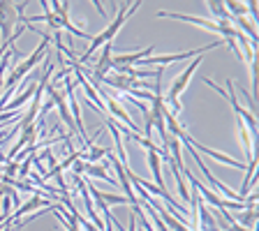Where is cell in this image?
<instances>
[{"label":"cell","instance_id":"30bf717a","mask_svg":"<svg viewBox=\"0 0 259 231\" xmlns=\"http://www.w3.org/2000/svg\"><path fill=\"white\" fill-rule=\"evenodd\" d=\"M148 164H151V171H153V180H155V188L160 190H167L164 188V180H162V157L157 151H148Z\"/></svg>","mask_w":259,"mask_h":231},{"label":"cell","instance_id":"52a82bcc","mask_svg":"<svg viewBox=\"0 0 259 231\" xmlns=\"http://www.w3.org/2000/svg\"><path fill=\"white\" fill-rule=\"evenodd\" d=\"M109 162H111V167H113V171H116V176H118V180H120V185H123L125 194H127L130 206H141V204H139V199H137L135 190H132V183L127 180V173H125V167L120 164L118 160H116V157H113V153H109Z\"/></svg>","mask_w":259,"mask_h":231},{"label":"cell","instance_id":"9c48e42d","mask_svg":"<svg viewBox=\"0 0 259 231\" xmlns=\"http://www.w3.org/2000/svg\"><path fill=\"white\" fill-rule=\"evenodd\" d=\"M88 188V194L95 197V201H102L104 206H127V197H120V194H107V192H100L95 185H86Z\"/></svg>","mask_w":259,"mask_h":231},{"label":"cell","instance_id":"e0dca14e","mask_svg":"<svg viewBox=\"0 0 259 231\" xmlns=\"http://www.w3.org/2000/svg\"><path fill=\"white\" fill-rule=\"evenodd\" d=\"M72 171H74V176H83V171H86V162L76 160L74 164H72Z\"/></svg>","mask_w":259,"mask_h":231},{"label":"cell","instance_id":"277c9868","mask_svg":"<svg viewBox=\"0 0 259 231\" xmlns=\"http://www.w3.org/2000/svg\"><path fill=\"white\" fill-rule=\"evenodd\" d=\"M181 141H185V144H190L194 148L197 153H206V155H210L215 162H220V164H227V167H232V169H238V171H243L245 169V162H236L234 157H229V155H222V153H218V151H213V148H208V146H204V144H197V141L192 139V136L185 132L183 136H181Z\"/></svg>","mask_w":259,"mask_h":231},{"label":"cell","instance_id":"2e32d148","mask_svg":"<svg viewBox=\"0 0 259 231\" xmlns=\"http://www.w3.org/2000/svg\"><path fill=\"white\" fill-rule=\"evenodd\" d=\"M208 10L213 12V16H215L218 21H232V16H229V12L225 10V5H222V3H215V0H208Z\"/></svg>","mask_w":259,"mask_h":231},{"label":"cell","instance_id":"8fae6325","mask_svg":"<svg viewBox=\"0 0 259 231\" xmlns=\"http://www.w3.org/2000/svg\"><path fill=\"white\" fill-rule=\"evenodd\" d=\"M234 222H236L238 226H245V229L254 231V222H257V206H248L243 213H238V215L234 217Z\"/></svg>","mask_w":259,"mask_h":231},{"label":"cell","instance_id":"5bb4252c","mask_svg":"<svg viewBox=\"0 0 259 231\" xmlns=\"http://www.w3.org/2000/svg\"><path fill=\"white\" fill-rule=\"evenodd\" d=\"M14 49H16V44H12L5 54H3V58H0V90H3V83H5V74L10 70V63L14 58Z\"/></svg>","mask_w":259,"mask_h":231},{"label":"cell","instance_id":"4fadbf2b","mask_svg":"<svg viewBox=\"0 0 259 231\" xmlns=\"http://www.w3.org/2000/svg\"><path fill=\"white\" fill-rule=\"evenodd\" d=\"M111 153V146H91L88 148V155H86V164H95L100 162L102 157H107Z\"/></svg>","mask_w":259,"mask_h":231},{"label":"cell","instance_id":"ac0fdd59","mask_svg":"<svg viewBox=\"0 0 259 231\" xmlns=\"http://www.w3.org/2000/svg\"><path fill=\"white\" fill-rule=\"evenodd\" d=\"M227 231H250V229H245V226H238V224H232Z\"/></svg>","mask_w":259,"mask_h":231},{"label":"cell","instance_id":"5b68a950","mask_svg":"<svg viewBox=\"0 0 259 231\" xmlns=\"http://www.w3.org/2000/svg\"><path fill=\"white\" fill-rule=\"evenodd\" d=\"M157 19H176V21H185V23H192V26H201L206 30H213V32H220V26L218 21H210V19H199V16H190V14H176V12H157Z\"/></svg>","mask_w":259,"mask_h":231},{"label":"cell","instance_id":"ffe728a7","mask_svg":"<svg viewBox=\"0 0 259 231\" xmlns=\"http://www.w3.org/2000/svg\"><path fill=\"white\" fill-rule=\"evenodd\" d=\"M141 231H144V229H141Z\"/></svg>","mask_w":259,"mask_h":231},{"label":"cell","instance_id":"6da1fadb","mask_svg":"<svg viewBox=\"0 0 259 231\" xmlns=\"http://www.w3.org/2000/svg\"><path fill=\"white\" fill-rule=\"evenodd\" d=\"M49 49H51V35H49V30H47V32H42V42H39V47L35 49V54L26 56L16 67H10V70H7V79H5V83H3V97H0V113H3L5 104L10 102V97L14 95V88L26 79L28 72H30L32 67H37L39 60H44Z\"/></svg>","mask_w":259,"mask_h":231},{"label":"cell","instance_id":"ba28073f","mask_svg":"<svg viewBox=\"0 0 259 231\" xmlns=\"http://www.w3.org/2000/svg\"><path fill=\"white\" fill-rule=\"evenodd\" d=\"M104 125L109 127V132H111V136H113V151H116V155H118V162L123 164V167H130L127 164V153H125V146H123V134H120L118 125L113 123V120H104Z\"/></svg>","mask_w":259,"mask_h":231},{"label":"cell","instance_id":"8992f818","mask_svg":"<svg viewBox=\"0 0 259 231\" xmlns=\"http://www.w3.org/2000/svg\"><path fill=\"white\" fill-rule=\"evenodd\" d=\"M151 51H155V47H148V49H141V51H130V54H118L111 58V70L116 67H132L135 63H141V60L151 58Z\"/></svg>","mask_w":259,"mask_h":231},{"label":"cell","instance_id":"7a4b0ae2","mask_svg":"<svg viewBox=\"0 0 259 231\" xmlns=\"http://www.w3.org/2000/svg\"><path fill=\"white\" fill-rule=\"evenodd\" d=\"M139 7H141V3H132V5H130V10H127V5H123V3H120V5H118V14L113 16V21L107 26V30H102V32H100V35H95V37L91 39V47H88V51H86V54H83V56H81V58H76V60H79L81 65H86V60L91 58L93 54H95L97 49H102L104 44H113V39H116V35H118V32H120V28H123L125 19H127V16H132V14H135V12L139 10Z\"/></svg>","mask_w":259,"mask_h":231},{"label":"cell","instance_id":"3957f363","mask_svg":"<svg viewBox=\"0 0 259 231\" xmlns=\"http://www.w3.org/2000/svg\"><path fill=\"white\" fill-rule=\"evenodd\" d=\"M28 7V3H10V0H0V30H3V42H10L12 35H14V28L19 26V19H21V12Z\"/></svg>","mask_w":259,"mask_h":231},{"label":"cell","instance_id":"9a60e30c","mask_svg":"<svg viewBox=\"0 0 259 231\" xmlns=\"http://www.w3.org/2000/svg\"><path fill=\"white\" fill-rule=\"evenodd\" d=\"M171 171H174V178H176V183H178V194L183 197V201H188L190 204V192H188V185H185V180H183V176H181V169L176 167L171 162Z\"/></svg>","mask_w":259,"mask_h":231},{"label":"cell","instance_id":"7c38bea8","mask_svg":"<svg viewBox=\"0 0 259 231\" xmlns=\"http://www.w3.org/2000/svg\"><path fill=\"white\" fill-rule=\"evenodd\" d=\"M91 178H100V180H107V183H116L111 176H109V169L104 167L102 162H95V164H86V171Z\"/></svg>","mask_w":259,"mask_h":231},{"label":"cell","instance_id":"d6986e66","mask_svg":"<svg viewBox=\"0 0 259 231\" xmlns=\"http://www.w3.org/2000/svg\"><path fill=\"white\" fill-rule=\"evenodd\" d=\"M3 162H5V157L0 155V171H3Z\"/></svg>","mask_w":259,"mask_h":231}]
</instances>
